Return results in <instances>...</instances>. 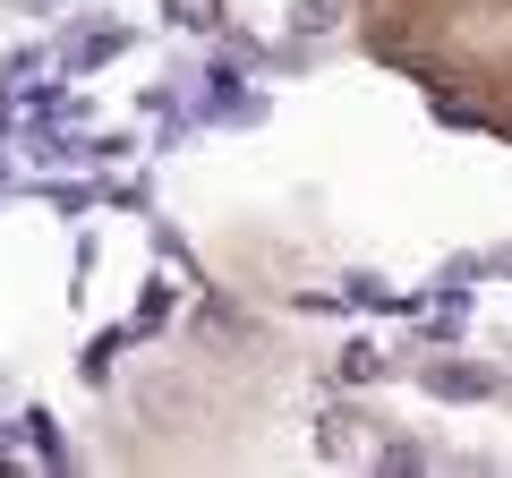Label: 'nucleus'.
<instances>
[{
  "instance_id": "obj_1",
  "label": "nucleus",
  "mask_w": 512,
  "mask_h": 478,
  "mask_svg": "<svg viewBox=\"0 0 512 478\" xmlns=\"http://www.w3.org/2000/svg\"><path fill=\"white\" fill-rule=\"evenodd\" d=\"M367 35L444 120L512 146V0H367Z\"/></svg>"
}]
</instances>
